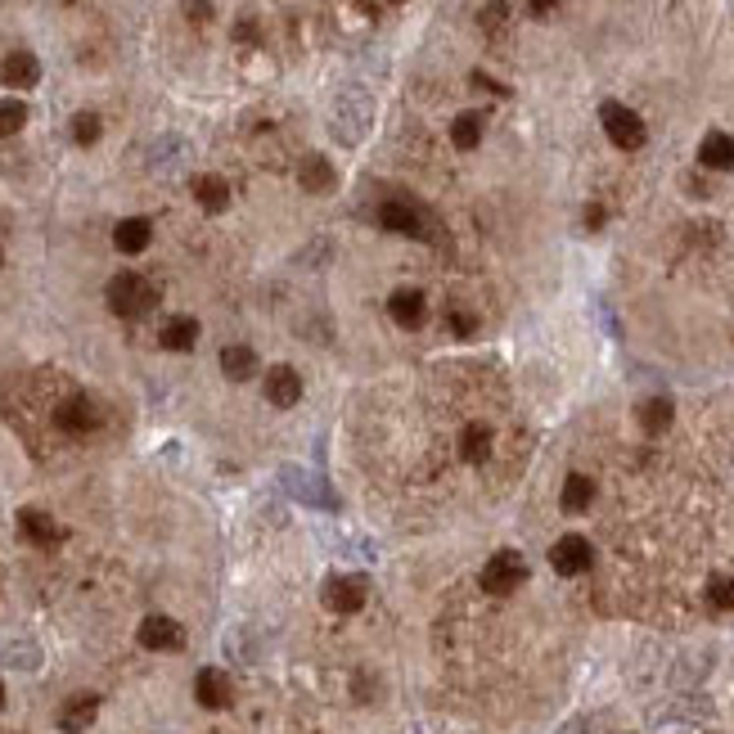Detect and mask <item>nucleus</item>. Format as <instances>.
<instances>
[{"instance_id":"1","label":"nucleus","mask_w":734,"mask_h":734,"mask_svg":"<svg viewBox=\"0 0 734 734\" xmlns=\"http://www.w3.org/2000/svg\"><path fill=\"white\" fill-rule=\"evenodd\" d=\"M158 307V284H149L145 275L122 271L109 280V311L122 320H140Z\"/></svg>"},{"instance_id":"2","label":"nucleus","mask_w":734,"mask_h":734,"mask_svg":"<svg viewBox=\"0 0 734 734\" xmlns=\"http://www.w3.org/2000/svg\"><path fill=\"white\" fill-rule=\"evenodd\" d=\"M599 122H604V131H608V140H613L617 149H640L644 140H649V131H644V122H640V113L635 109H626V104H617V100H608V104H599Z\"/></svg>"},{"instance_id":"3","label":"nucleus","mask_w":734,"mask_h":734,"mask_svg":"<svg viewBox=\"0 0 734 734\" xmlns=\"http://www.w3.org/2000/svg\"><path fill=\"white\" fill-rule=\"evenodd\" d=\"M523 581H527V563L518 550H496L487 559V568H482V590L487 595H514Z\"/></svg>"},{"instance_id":"4","label":"nucleus","mask_w":734,"mask_h":734,"mask_svg":"<svg viewBox=\"0 0 734 734\" xmlns=\"http://www.w3.org/2000/svg\"><path fill=\"white\" fill-rule=\"evenodd\" d=\"M140 644L154 653H181L185 649V626L172 622V617L163 613H149L145 622H140Z\"/></svg>"},{"instance_id":"5","label":"nucleus","mask_w":734,"mask_h":734,"mask_svg":"<svg viewBox=\"0 0 734 734\" xmlns=\"http://www.w3.org/2000/svg\"><path fill=\"white\" fill-rule=\"evenodd\" d=\"M550 563H554L559 577H581V572L595 563V550H590L586 536H559L554 550H550Z\"/></svg>"},{"instance_id":"6","label":"nucleus","mask_w":734,"mask_h":734,"mask_svg":"<svg viewBox=\"0 0 734 734\" xmlns=\"http://www.w3.org/2000/svg\"><path fill=\"white\" fill-rule=\"evenodd\" d=\"M194 698H199V703L208 707V712H226V707L235 703V685H230L226 671L203 667L199 680H194Z\"/></svg>"},{"instance_id":"7","label":"nucleus","mask_w":734,"mask_h":734,"mask_svg":"<svg viewBox=\"0 0 734 734\" xmlns=\"http://www.w3.org/2000/svg\"><path fill=\"white\" fill-rule=\"evenodd\" d=\"M55 424L64 428V433H95V428H100V406H95L91 397H82V392H77V397H68L64 406L55 410Z\"/></svg>"},{"instance_id":"8","label":"nucleus","mask_w":734,"mask_h":734,"mask_svg":"<svg viewBox=\"0 0 734 734\" xmlns=\"http://www.w3.org/2000/svg\"><path fill=\"white\" fill-rule=\"evenodd\" d=\"M365 581L361 577H329L325 581V608L329 613H361Z\"/></svg>"},{"instance_id":"9","label":"nucleus","mask_w":734,"mask_h":734,"mask_svg":"<svg viewBox=\"0 0 734 734\" xmlns=\"http://www.w3.org/2000/svg\"><path fill=\"white\" fill-rule=\"evenodd\" d=\"M379 226L392 230V235H424V212L406 199H388L379 208Z\"/></svg>"},{"instance_id":"10","label":"nucleus","mask_w":734,"mask_h":734,"mask_svg":"<svg viewBox=\"0 0 734 734\" xmlns=\"http://www.w3.org/2000/svg\"><path fill=\"white\" fill-rule=\"evenodd\" d=\"M266 401L280 406V410L298 406L302 401V374L293 370V365H275V370L266 374Z\"/></svg>"},{"instance_id":"11","label":"nucleus","mask_w":734,"mask_h":734,"mask_svg":"<svg viewBox=\"0 0 734 734\" xmlns=\"http://www.w3.org/2000/svg\"><path fill=\"white\" fill-rule=\"evenodd\" d=\"M0 82L14 86V91H28V86L41 82V64L32 50H14V55H5V64H0Z\"/></svg>"},{"instance_id":"12","label":"nucleus","mask_w":734,"mask_h":734,"mask_svg":"<svg viewBox=\"0 0 734 734\" xmlns=\"http://www.w3.org/2000/svg\"><path fill=\"white\" fill-rule=\"evenodd\" d=\"M698 167H707V172H730L734 167V136L730 131H707L703 145H698Z\"/></svg>"},{"instance_id":"13","label":"nucleus","mask_w":734,"mask_h":734,"mask_svg":"<svg viewBox=\"0 0 734 734\" xmlns=\"http://www.w3.org/2000/svg\"><path fill=\"white\" fill-rule=\"evenodd\" d=\"M388 311H392V320H397L401 329H419L424 325V316H428V302H424V293L419 289H397L388 298Z\"/></svg>"},{"instance_id":"14","label":"nucleus","mask_w":734,"mask_h":734,"mask_svg":"<svg viewBox=\"0 0 734 734\" xmlns=\"http://www.w3.org/2000/svg\"><path fill=\"white\" fill-rule=\"evenodd\" d=\"M95 712H100V698H95V694L68 698V703L59 707V730H64V734H82L86 725L95 721Z\"/></svg>"},{"instance_id":"15","label":"nucleus","mask_w":734,"mask_h":734,"mask_svg":"<svg viewBox=\"0 0 734 734\" xmlns=\"http://www.w3.org/2000/svg\"><path fill=\"white\" fill-rule=\"evenodd\" d=\"M298 181H302V190L307 194H329L338 185V176H334V167H329L325 154H307L302 158V167H298Z\"/></svg>"},{"instance_id":"16","label":"nucleus","mask_w":734,"mask_h":734,"mask_svg":"<svg viewBox=\"0 0 734 734\" xmlns=\"http://www.w3.org/2000/svg\"><path fill=\"white\" fill-rule=\"evenodd\" d=\"M149 239H154V226H149L145 217H127L113 226V248H118V253H145Z\"/></svg>"},{"instance_id":"17","label":"nucleus","mask_w":734,"mask_h":734,"mask_svg":"<svg viewBox=\"0 0 734 734\" xmlns=\"http://www.w3.org/2000/svg\"><path fill=\"white\" fill-rule=\"evenodd\" d=\"M19 532H23V541H32V545H59V523L50 514H41V509H23L19 514Z\"/></svg>"},{"instance_id":"18","label":"nucleus","mask_w":734,"mask_h":734,"mask_svg":"<svg viewBox=\"0 0 734 734\" xmlns=\"http://www.w3.org/2000/svg\"><path fill=\"white\" fill-rule=\"evenodd\" d=\"M158 343H163L167 352H190V347L199 343V320H194V316H172L163 329H158Z\"/></svg>"},{"instance_id":"19","label":"nucleus","mask_w":734,"mask_h":734,"mask_svg":"<svg viewBox=\"0 0 734 734\" xmlns=\"http://www.w3.org/2000/svg\"><path fill=\"white\" fill-rule=\"evenodd\" d=\"M221 374H226V379H235V383L253 379V374H257V352H253V347H244V343L221 347Z\"/></svg>"},{"instance_id":"20","label":"nucleus","mask_w":734,"mask_h":734,"mask_svg":"<svg viewBox=\"0 0 734 734\" xmlns=\"http://www.w3.org/2000/svg\"><path fill=\"white\" fill-rule=\"evenodd\" d=\"M194 199H199L203 212H226L230 208V181L221 176H194Z\"/></svg>"},{"instance_id":"21","label":"nucleus","mask_w":734,"mask_h":734,"mask_svg":"<svg viewBox=\"0 0 734 734\" xmlns=\"http://www.w3.org/2000/svg\"><path fill=\"white\" fill-rule=\"evenodd\" d=\"M284 482H289V487H293V496H298V500H307V505H320V509H334V505H338V500L329 496V487H325V482H320V478H302L298 469H284Z\"/></svg>"},{"instance_id":"22","label":"nucleus","mask_w":734,"mask_h":734,"mask_svg":"<svg viewBox=\"0 0 734 734\" xmlns=\"http://www.w3.org/2000/svg\"><path fill=\"white\" fill-rule=\"evenodd\" d=\"M671 419H676V406H671L667 397H649V401L640 406V428H644V433H653V437L667 433Z\"/></svg>"},{"instance_id":"23","label":"nucleus","mask_w":734,"mask_h":734,"mask_svg":"<svg viewBox=\"0 0 734 734\" xmlns=\"http://www.w3.org/2000/svg\"><path fill=\"white\" fill-rule=\"evenodd\" d=\"M590 500H595V482H590L586 473H572V478L563 482L559 505L568 509V514H581V509H590Z\"/></svg>"},{"instance_id":"24","label":"nucleus","mask_w":734,"mask_h":734,"mask_svg":"<svg viewBox=\"0 0 734 734\" xmlns=\"http://www.w3.org/2000/svg\"><path fill=\"white\" fill-rule=\"evenodd\" d=\"M482 140V118L478 113H460V118L451 122V145L455 149H478Z\"/></svg>"},{"instance_id":"25","label":"nucleus","mask_w":734,"mask_h":734,"mask_svg":"<svg viewBox=\"0 0 734 734\" xmlns=\"http://www.w3.org/2000/svg\"><path fill=\"white\" fill-rule=\"evenodd\" d=\"M559 734H613V716L608 712H581L572 721H563Z\"/></svg>"},{"instance_id":"26","label":"nucleus","mask_w":734,"mask_h":734,"mask_svg":"<svg viewBox=\"0 0 734 734\" xmlns=\"http://www.w3.org/2000/svg\"><path fill=\"white\" fill-rule=\"evenodd\" d=\"M491 455V428L487 424H469L464 428V460H487Z\"/></svg>"},{"instance_id":"27","label":"nucleus","mask_w":734,"mask_h":734,"mask_svg":"<svg viewBox=\"0 0 734 734\" xmlns=\"http://www.w3.org/2000/svg\"><path fill=\"white\" fill-rule=\"evenodd\" d=\"M28 122V104L23 100H0V136H14Z\"/></svg>"},{"instance_id":"28","label":"nucleus","mask_w":734,"mask_h":734,"mask_svg":"<svg viewBox=\"0 0 734 734\" xmlns=\"http://www.w3.org/2000/svg\"><path fill=\"white\" fill-rule=\"evenodd\" d=\"M707 604H712L716 613H730V608H734V577H712V581H707Z\"/></svg>"},{"instance_id":"29","label":"nucleus","mask_w":734,"mask_h":734,"mask_svg":"<svg viewBox=\"0 0 734 734\" xmlns=\"http://www.w3.org/2000/svg\"><path fill=\"white\" fill-rule=\"evenodd\" d=\"M478 23H482V32H487V37H500V32H505V23H509V5H505V0H491V5H482Z\"/></svg>"},{"instance_id":"30","label":"nucleus","mask_w":734,"mask_h":734,"mask_svg":"<svg viewBox=\"0 0 734 734\" xmlns=\"http://www.w3.org/2000/svg\"><path fill=\"white\" fill-rule=\"evenodd\" d=\"M100 131H104L100 113H77V118H73V140H77V145H95Z\"/></svg>"},{"instance_id":"31","label":"nucleus","mask_w":734,"mask_h":734,"mask_svg":"<svg viewBox=\"0 0 734 734\" xmlns=\"http://www.w3.org/2000/svg\"><path fill=\"white\" fill-rule=\"evenodd\" d=\"M185 19H190V23H212V0H185Z\"/></svg>"},{"instance_id":"32","label":"nucleus","mask_w":734,"mask_h":734,"mask_svg":"<svg viewBox=\"0 0 734 734\" xmlns=\"http://www.w3.org/2000/svg\"><path fill=\"white\" fill-rule=\"evenodd\" d=\"M473 329H478V320L473 316H464V311H451V334H460V338H469Z\"/></svg>"},{"instance_id":"33","label":"nucleus","mask_w":734,"mask_h":734,"mask_svg":"<svg viewBox=\"0 0 734 734\" xmlns=\"http://www.w3.org/2000/svg\"><path fill=\"white\" fill-rule=\"evenodd\" d=\"M235 41H257V23L253 19H239L235 23Z\"/></svg>"},{"instance_id":"34","label":"nucleus","mask_w":734,"mask_h":734,"mask_svg":"<svg viewBox=\"0 0 734 734\" xmlns=\"http://www.w3.org/2000/svg\"><path fill=\"white\" fill-rule=\"evenodd\" d=\"M473 86H482V91H496V95H509L505 86H500V82H491L487 73H473Z\"/></svg>"},{"instance_id":"35","label":"nucleus","mask_w":734,"mask_h":734,"mask_svg":"<svg viewBox=\"0 0 734 734\" xmlns=\"http://www.w3.org/2000/svg\"><path fill=\"white\" fill-rule=\"evenodd\" d=\"M554 5H559V0H527V10H532L536 19H545V14H550Z\"/></svg>"},{"instance_id":"36","label":"nucleus","mask_w":734,"mask_h":734,"mask_svg":"<svg viewBox=\"0 0 734 734\" xmlns=\"http://www.w3.org/2000/svg\"><path fill=\"white\" fill-rule=\"evenodd\" d=\"M586 226H590V230L604 226V208H599V203H590V208H586Z\"/></svg>"},{"instance_id":"37","label":"nucleus","mask_w":734,"mask_h":734,"mask_svg":"<svg viewBox=\"0 0 734 734\" xmlns=\"http://www.w3.org/2000/svg\"><path fill=\"white\" fill-rule=\"evenodd\" d=\"M0 707H5V680H0Z\"/></svg>"},{"instance_id":"38","label":"nucleus","mask_w":734,"mask_h":734,"mask_svg":"<svg viewBox=\"0 0 734 734\" xmlns=\"http://www.w3.org/2000/svg\"><path fill=\"white\" fill-rule=\"evenodd\" d=\"M0 262H5V253H0Z\"/></svg>"}]
</instances>
